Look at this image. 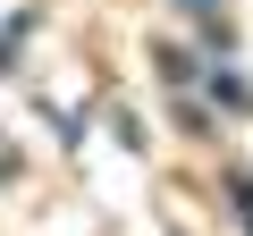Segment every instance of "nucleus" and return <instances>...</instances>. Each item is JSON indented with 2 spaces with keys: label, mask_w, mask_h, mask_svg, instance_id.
Instances as JSON below:
<instances>
[{
  "label": "nucleus",
  "mask_w": 253,
  "mask_h": 236,
  "mask_svg": "<svg viewBox=\"0 0 253 236\" xmlns=\"http://www.w3.org/2000/svg\"><path fill=\"white\" fill-rule=\"evenodd\" d=\"M194 9H211V0H194Z\"/></svg>",
  "instance_id": "nucleus-1"
}]
</instances>
